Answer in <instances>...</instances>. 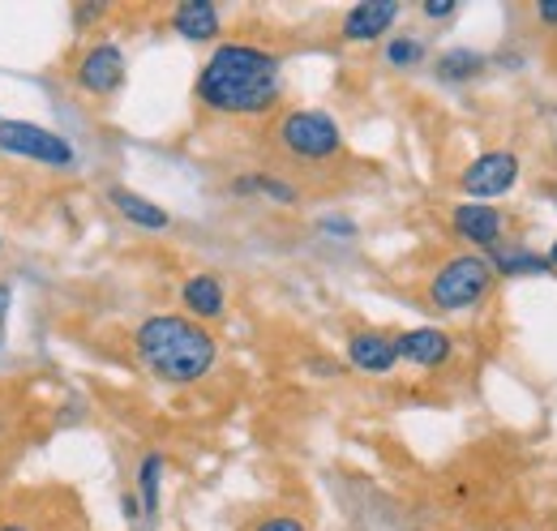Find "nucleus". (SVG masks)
<instances>
[{"instance_id": "obj_25", "label": "nucleus", "mask_w": 557, "mask_h": 531, "mask_svg": "<svg viewBox=\"0 0 557 531\" xmlns=\"http://www.w3.org/2000/svg\"><path fill=\"white\" fill-rule=\"evenodd\" d=\"M0 531H35V528L22 523V519H0Z\"/></svg>"}, {"instance_id": "obj_5", "label": "nucleus", "mask_w": 557, "mask_h": 531, "mask_svg": "<svg viewBox=\"0 0 557 531\" xmlns=\"http://www.w3.org/2000/svg\"><path fill=\"white\" fill-rule=\"evenodd\" d=\"M0 150L48 163V168H70L73 163L70 137H61L57 129H44V125H30V121H0Z\"/></svg>"}, {"instance_id": "obj_4", "label": "nucleus", "mask_w": 557, "mask_h": 531, "mask_svg": "<svg viewBox=\"0 0 557 531\" xmlns=\"http://www.w3.org/2000/svg\"><path fill=\"white\" fill-rule=\"evenodd\" d=\"M278 146L292 155V159H305V163H322V159H335L344 150V133L335 125V116L318 112V108H296L278 121Z\"/></svg>"}, {"instance_id": "obj_1", "label": "nucleus", "mask_w": 557, "mask_h": 531, "mask_svg": "<svg viewBox=\"0 0 557 531\" xmlns=\"http://www.w3.org/2000/svg\"><path fill=\"white\" fill-rule=\"evenodd\" d=\"M278 57L253 44H219L198 73V103L219 116H262L278 103Z\"/></svg>"}, {"instance_id": "obj_20", "label": "nucleus", "mask_w": 557, "mask_h": 531, "mask_svg": "<svg viewBox=\"0 0 557 531\" xmlns=\"http://www.w3.org/2000/svg\"><path fill=\"white\" fill-rule=\"evenodd\" d=\"M253 531H309V523L296 515H267V519H258Z\"/></svg>"}, {"instance_id": "obj_22", "label": "nucleus", "mask_w": 557, "mask_h": 531, "mask_svg": "<svg viewBox=\"0 0 557 531\" xmlns=\"http://www.w3.org/2000/svg\"><path fill=\"white\" fill-rule=\"evenodd\" d=\"M322 232H331V236H356V223L351 219H322Z\"/></svg>"}, {"instance_id": "obj_21", "label": "nucleus", "mask_w": 557, "mask_h": 531, "mask_svg": "<svg viewBox=\"0 0 557 531\" xmlns=\"http://www.w3.org/2000/svg\"><path fill=\"white\" fill-rule=\"evenodd\" d=\"M420 9H424V17H433V22H442V17H450V13L459 9V0H424Z\"/></svg>"}, {"instance_id": "obj_8", "label": "nucleus", "mask_w": 557, "mask_h": 531, "mask_svg": "<svg viewBox=\"0 0 557 531\" xmlns=\"http://www.w3.org/2000/svg\"><path fill=\"white\" fill-rule=\"evenodd\" d=\"M395 347H399V360L417 365V369H437L455 356V338L437 326H417V331L395 334Z\"/></svg>"}, {"instance_id": "obj_2", "label": "nucleus", "mask_w": 557, "mask_h": 531, "mask_svg": "<svg viewBox=\"0 0 557 531\" xmlns=\"http://www.w3.org/2000/svg\"><path fill=\"white\" fill-rule=\"evenodd\" d=\"M134 351H138L141 369L168 386H189L202 382L219 356L214 334L181 313H154L146 318L134 334Z\"/></svg>"}, {"instance_id": "obj_23", "label": "nucleus", "mask_w": 557, "mask_h": 531, "mask_svg": "<svg viewBox=\"0 0 557 531\" xmlns=\"http://www.w3.org/2000/svg\"><path fill=\"white\" fill-rule=\"evenodd\" d=\"M536 13H541V22L557 26V0H541V4H536Z\"/></svg>"}, {"instance_id": "obj_15", "label": "nucleus", "mask_w": 557, "mask_h": 531, "mask_svg": "<svg viewBox=\"0 0 557 531\" xmlns=\"http://www.w3.org/2000/svg\"><path fill=\"white\" fill-rule=\"evenodd\" d=\"M159 480H163V455L150 450L138 464V506L141 519H154L159 515Z\"/></svg>"}, {"instance_id": "obj_17", "label": "nucleus", "mask_w": 557, "mask_h": 531, "mask_svg": "<svg viewBox=\"0 0 557 531\" xmlns=\"http://www.w3.org/2000/svg\"><path fill=\"white\" fill-rule=\"evenodd\" d=\"M493 254V274H506V279H515V274H549L554 266L549 258H541V254H523V249H488Z\"/></svg>"}, {"instance_id": "obj_14", "label": "nucleus", "mask_w": 557, "mask_h": 531, "mask_svg": "<svg viewBox=\"0 0 557 531\" xmlns=\"http://www.w3.org/2000/svg\"><path fill=\"white\" fill-rule=\"evenodd\" d=\"M108 201H112L129 223H138L146 232H168V227H172V214H168L159 201L141 198L134 189H108Z\"/></svg>"}, {"instance_id": "obj_3", "label": "nucleus", "mask_w": 557, "mask_h": 531, "mask_svg": "<svg viewBox=\"0 0 557 531\" xmlns=\"http://www.w3.org/2000/svg\"><path fill=\"white\" fill-rule=\"evenodd\" d=\"M493 262L476 258V254H459L446 266H437V274L429 279V300L433 309L442 313H463V309H476L493 287Z\"/></svg>"}, {"instance_id": "obj_18", "label": "nucleus", "mask_w": 557, "mask_h": 531, "mask_svg": "<svg viewBox=\"0 0 557 531\" xmlns=\"http://www.w3.org/2000/svg\"><path fill=\"white\" fill-rule=\"evenodd\" d=\"M236 194H267L271 201H283V206H292V201L300 198L292 185H283L278 176H267V172H245L236 181Z\"/></svg>"}, {"instance_id": "obj_9", "label": "nucleus", "mask_w": 557, "mask_h": 531, "mask_svg": "<svg viewBox=\"0 0 557 531\" xmlns=\"http://www.w3.org/2000/svg\"><path fill=\"white\" fill-rule=\"evenodd\" d=\"M395 17H399L395 0H364V4H351L348 13H344L339 30H344L348 44H373V39H382L395 26Z\"/></svg>"}, {"instance_id": "obj_16", "label": "nucleus", "mask_w": 557, "mask_h": 531, "mask_svg": "<svg viewBox=\"0 0 557 531\" xmlns=\"http://www.w3.org/2000/svg\"><path fill=\"white\" fill-rule=\"evenodd\" d=\"M481 69H485V57H481V52H472V48H450V52L437 57L433 73H437L442 82H468V77H476Z\"/></svg>"}, {"instance_id": "obj_13", "label": "nucleus", "mask_w": 557, "mask_h": 531, "mask_svg": "<svg viewBox=\"0 0 557 531\" xmlns=\"http://www.w3.org/2000/svg\"><path fill=\"white\" fill-rule=\"evenodd\" d=\"M181 300H185V309L194 313V322H214V318H223V305H227L223 279H219V274H194V279H185Z\"/></svg>"}, {"instance_id": "obj_6", "label": "nucleus", "mask_w": 557, "mask_h": 531, "mask_svg": "<svg viewBox=\"0 0 557 531\" xmlns=\"http://www.w3.org/2000/svg\"><path fill=\"white\" fill-rule=\"evenodd\" d=\"M463 194L472 201H485V198H502L519 185V155L515 150H488L481 159H472L459 176Z\"/></svg>"}, {"instance_id": "obj_27", "label": "nucleus", "mask_w": 557, "mask_h": 531, "mask_svg": "<svg viewBox=\"0 0 557 531\" xmlns=\"http://www.w3.org/2000/svg\"><path fill=\"white\" fill-rule=\"evenodd\" d=\"M0 347H4V322H0Z\"/></svg>"}, {"instance_id": "obj_12", "label": "nucleus", "mask_w": 557, "mask_h": 531, "mask_svg": "<svg viewBox=\"0 0 557 531\" xmlns=\"http://www.w3.org/2000/svg\"><path fill=\"white\" fill-rule=\"evenodd\" d=\"M172 30L181 39H189V44H210V39H219L223 17H219V9L210 0H181L172 9Z\"/></svg>"}, {"instance_id": "obj_11", "label": "nucleus", "mask_w": 557, "mask_h": 531, "mask_svg": "<svg viewBox=\"0 0 557 531\" xmlns=\"http://www.w3.org/2000/svg\"><path fill=\"white\" fill-rule=\"evenodd\" d=\"M348 360L360 373H391L399 365V347L395 334L382 331H356L348 338Z\"/></svg>"}, {"instance_id": "obj_7", "label": "nucleus", "mask_w": 557, "mask_h": 531, "mask_svg": "<svg viewBox=\"0 0 557 531\" xmlns=\"http://www.w3.org/2000/svg\"><path fill=\"white\" fill-rule=\"evenodd\" d=\"M73 82L86 90V95H112L121 82H125V52L116 44H95L86 48V57L77 61Z\"/></svg>"}, {"instance_id": "obj_10", "label": "nucleus", "mask_w": 557, "mask_h": 531, "mask_svg": "<svg viewBox=\"0 0 557 531\" xmlns=\"http://www.w3.org/2000/svg\"><path fill=\"white\" fill-rule=\"evenodd\" d=\"M450 227H455L463 240H472V245L497 249V240H502V210L488 206V201H459V206L450 210Z\"/></svg>"}, {"instance_id": "obj_19", "label": "nucleus", "mask_w": 557, "mask_h": 531, "mask_svg": "<svg viewBox=\"0 0 557 531\" xmlns=\"http://www.w3.org/2000/svg\"><path fill=\"white\" fill-rule=\"evenodd\" d=\"M424 61V44H420L417 35H399V39H391V48H386V65L395 69H412Z\"/></svg>"}, {"instance_id": "obj_24", "label": "nucleus", "mask_w": 557, "mask_h": 531, "mask_svg": "<svg viewBox=\"0 0 557 531\" xmlns=\"http://www.w3.org/2000/svg\"><path fill=\"white\" fill-rule=\"evenodd\" d=\"M9 300H13V292H9V283H0V322H4V313H9Z\"/></svg>"}, {"instance_id": "obj_26", "label": "nucleus", "mask_w": 557, "mask_h": 531, "mask_svg": "<svg viewBox=\"0 0 557 531\" xmlns=\"http://www.w3.org/2000/svg\"><path fill=\"white\" fill-rule=\"evenodd\" d=\"M549 266H557V240H554V249H549Z\"/></svg>"}]
</instances>
